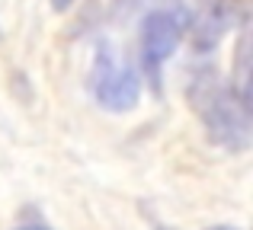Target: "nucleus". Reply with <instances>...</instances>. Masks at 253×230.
<instances>
[{
  "label": "nucleus",
  "mask_w": 253,
  "mask_h": 230,
  "mask_svg": "<svg viewBox=\"0 0 253 230\" xmlns=\"http://www.w3.org/2000/svg\"><path fill=\"white\" fill-rule=\"evenodd\" d=\"M90 93L106 112H131L141 99V77L138 67L122 58L112 42H99L90 64Z\"/></svg>",
  "instance_id": "3"
},
{
  "label": "nucleus",
  "mask_w": 253,
  "mask_h": 230,
  "mask_svg": "<svg viewBox=\"0 0 253 230\" xmlns=\"http://www.w3.org/2000/svg\"><path fill=\"white\" fill-rule=\"evenodd\" d=\"M167 3H179V0H112V19H131V16H144L148 10Z\"/></svg>",
  "instance_id": "5"
},
{
  "label": "nucleus",
  "mask_w": 253,
  "mask_h": 230,
  "mask_svg": "<svg viewBox=\"0 0 253 230\" xmlns=\"http://www.w3.org/2000/svg\"><path fill=\"white\" fill-rule=\"evenodd\" d=\"M189 32V10L183 3H167L148 10L141 16V29H138V61H141V74L151 83L154 93H161V74L164 64L173 58L179 42Z\"/></svg>",
  "instance_id": "2"
},
{
  "label": "nucleus",
  "mask_w": 253,
  "mask_h": 230,
  "mask_svg": "<svg viewBox=\"0 0 253 230\" xmlns=\"http://www.w3.org/2000/svg\"><path fill=\"white\" fill-rule=\"evenodd\" d=\"M51 3V10H58V13H64V10H71V6L77 3V0H48Z\"/></svg>",
  "instance_id": "6"
},
{
  "label": "nucleus",
  "mask_w": 253,
  "mask_h": 230,
  "mask_svg": "<svg viewBox=\"0 0 253 230\" xmlns=\"http://www.w3.org/2000/svg\"><path fill=\"white\" fill-rule=\"evenodd\" d=\"M189 102L202 118L211 144L231 154L250 147V102L231 83L218 80L215 70L196 74L189 80Z\"/></svg>",
  "instance_id": "1"
},
{
  "label": "nucleus",
  "mask_w": 253,
  "mask_h": 230,
  "mask_svg": "<svg viewBox=\"0 0 253 230\" xmlns=\"http://www.w3.org/2000/svg\"><path fill=\"white\" fill-rule=\"evenodd\" d=\"M211 230H237V227H211Z\"/></svg>",
  "instance_id": "8"
},
{
  "label": "nucleus",
  "mask_w": 253,
  "mask_h": 230,
  "mask_svg": "<svg viewBox=\"0 0 253 230\" xmlns=\"http://www.w3.org/2000/svg\"><path fill=\"white\" fill-rule=\"evenodd\" d=\"M244 23V0H196L189 10V42L199 55H211Z\"/></svg>",
  "instance_id": "4"
},
{
  "label": "nucleus",
  "mask_w": 253,
  "mask_h": 230,
  "mask_svg": "<svg viewBox=\"0 0 253 230\" xmlns=\"http://www.w3.org/2000/svg\"><path fill=\"white\" fill-rule=\"evenodd\" d=\"M13 230H51V227H45V224H19V227H13Z\"/></svg>",
  "instance_id": "7"
}]
</instances>
